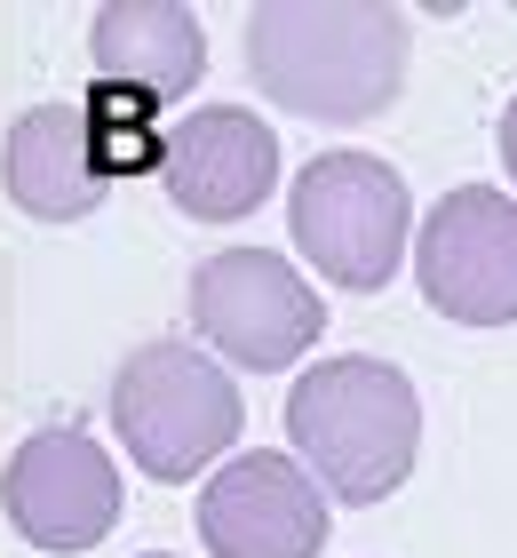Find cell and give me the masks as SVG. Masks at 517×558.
<instances>
[{"label":"cell","instance_id":"10","mask_svg":"<svg viewBox=\"0 0 517 558\" xmlns=\"http://www.w3.org/2000/svg\"><path fill=\"white\" fill-rule=\"evenodd\" d=\"M0 184L33 223H81L103 208V160H96V129L81 105H33L16 112L9 144H0Z\"/></svg>","mask_w":517,"mask_h":558},{"label":"cell","instance_id":"11","mask_svg":"<svg viewBox=\"0 0 517 558\" xmlns=\"http://www.w3.org/2000/svg\"><path fill=\"white\" fill-rule=\"evenodd\" d=\"M96 81H112L144 105H184L207 72V24L175 0H112L88 24Z\"/></svg>","mask_w":517,"mask_h":558},{"label":"cell","instance_id":"6","mask_svg":"<svg viewBox=\"0 0 517 558\" xmlns=\"http://www.w3.org/2000/svg\"><path fill=\"white\" fill-rule=\"evenodd\" d=\"M414 288L454 327L517 319V199L502 184H454L414 223Z\"/></svg>","mask_w":517,"mask_h":558},{"label":"cell","instance_id":"5","mask_svg":"<svg viewBox=\"0 0 517 558\" xmlns=\"http://www.w3.org/2000/svg\"><path fill=\"white\" fill-rule=\"evenodd\" d=\"M192 327L199 343H216V360L279 375L319 351L327 336V303L319 288L271 247H216L192 271Z\"/></svg>","mask_w":517,"mask_h":558},{"label":"cell","instance_id":"4","mask_svg":"<svg viewBox=\"0 0 517 558\" xmlns=\"http://www.w3.org/2000/svg\"><path fill=\"white\" fill-rule=\"evenodd\" d=\"M287 232L327 288L382 295L414 256V192L374 151H319L287 192Z\"/></svg>","mask_w":517,"mask_h":558},{"label":"cell","instance_id":"2","mask_svg":"<svg viewBox=\"0 0 517 558\" xmlns=\"http://www.w3.org/2000/svg\"><path fill=\"white\" fill-rule=\"evenodd\" d=\"M287 447L334 502H382L406 487L422 454V399L406 367L374 351H334L310 360L287 391Z\"/></svg>","mask_w":517,"mask_h":558},{"label":"cell","instance_id":"13","mask_svg":"<svg viewBox=\"0 0 517 558\" xmlns=\"http://www.w3.org/2000/svg\"><path fill=\"white\" fill-rule=\"evenodd\" d=\"M144 558H168V550H144Z\"/></svg>","mask_w":517,"mask_h":558},{"label":"cell","instance_id":"12","mask_svg":"<svg viewBox=\"0 0 517 558\" xmlns=\"http://www.w3.org/2000/svg\"><path fill=\"white\" fill-rule=\"evenodd\" d=\"M494 144H502V168H509V184H517V96H509V112H502V136H494Z\"/></svg>","mask_w":517,"mask_h":558},{"label":"cell","instance_id":"7","mask_svg":"<svg viewBox=\"0 0 517 558\" xmlns=\"http://www.w3.org/2000/svg\"><path fill=\"white\" fill-rule=\"evenodd\" d=\"M120 502H127V478H120V454H103V439L88 430H33L9 471H0V511L33 550L48 558H81L120 526Z\"/></svg>","mask_w":517,"mask_h":558},{"label":"cell","instance_id":"9","mask_svg":"<svg viewBox=\"0 0 517 558\" xmlns=\"http://www.w3.org/2000/svg\"><path fill=\"white\" fill-rule=\"evenodd\" d=\"M160 184L192 223H239L279 184V129L247 105H199L160 136Z\"/></svg>","mask_w":517,"mask_h":558},{"label":"cell","instance_id":"1","mask_svg":"<svg viewBox=\"0 0 517 558\" xmlns=\"http://www.w3.org/2000/svg\"><path fill=\"white\" fill-rule=\"evenodd\" d=\"M414 33L382 0H271L247 16V72L279 112L358 129L406 88Z\"/></svg>","mask_w":517,"mask_h":558},{"label":"cell","instance_id":"8","mask_svg":"<svg viewBox=\"0 0 517 558\" xmlns=\"http://www.w3.org/2000/svg\"><path fill=\"white\" fill-rule=\"evenodd\" d=\"M334 535L327 495L295 454H231L199 487V543L207 558H319Z\"/></svg>","mask_w":517,"mask_h":558},{"label":"cell","instance_id":"3","mask_svg":"<svg viewBox=\"0 0 517 558\" xmlns=\"http://www.w3.org/2000/svg\"><path fill=\"white\" fill-rule=\"evenodd\" d=\"M112 430L127 463L160 487H192L199 471H216L239 454L247 399L231 384V367L192 336H151L120 360L112 375Z\"/></svg>","mask_w":517,"mask_h":558}]
</instances>
